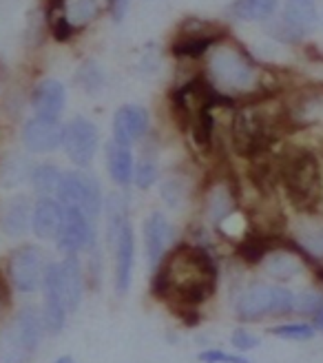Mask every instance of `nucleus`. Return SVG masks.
<instances>
[{"instance_id":"1","label":"nucleus","mask_w":323,"mask_h":363,"mask_svg":"<svg viewBox=\"0 0 323 363\" xmlns=\"http://www.w3.org/2000/svg\"><path fill=\"white\" fill-rule=\"evenodd\" d=\"M217 286V264L212 255L193 244H179L155 266L151 290L153 295L173 306L188 325L197 323L195 306L204 303Z\"/></svg>"},{"instance_id":"2","label":"nucleus","mask_w":323,"mask_h":363,"mask_svg":"<svg viewBox=\"0 0 323 363\" xmlns=\"http://www.w3.org/2000/svg\"><path fill=\"white\" fill-rule=\"evenodd\" d=\"M293 118L288 104L277 100L273 94L244 100L230 120V144L237 155L253 160L273 151L279 140L293 131Z\"/></svg>"},{"instance_id":"3","label":"nucleus","mask_w":323,"mask_h":363,"mask_svg":"<svg viewBox=\"0 0 323 363\" xmlns=\"http://www.w3.org/2000/svg\"><path fill=\"white\" fill-rule=\"evenodd\" d=\"M206 80L217 94L235 104L237 98H257L271 91L264 89V74L255 65V60L237 45L228 40H220L206 53Z\"/></svg>"},{"instance_id":"4","label":"nucleus","mask_w":323,"mask_h":363,"mask_svg":"<svg viewBox=\"0 0 323 363\" xmlns=\"http://www.w3.org/2000/svg\"><path fill=\"white\" fill-rule=\"evenodd\" d=\"M277 177L297 211L312 213L323 202V169L314 151L290 147L277 155Z\"/></svg>"},{"instance_id":"5","label":"nucleus","mask_w":323,"mask_h":363,"mask_svg":"<svg viewBox=\"0 0 323 363\" xmlns=\"http://www.w3.org/2000/svg\"><path fill=\"white\" fill-rule=\"evenodd\" d=\"M224 38H226V31L220 25L200 21V18H186V21L179 25L177 33L173 35L171 53L175 58H182V60L204 58L206 53Z\"/></svg>"},{"instance_id":"6","label":"nucleus","mask_w":323,"mask_h":363,"mask_svg":"<svg viewBox=\"0 0 323 363\" xmlns=\"http://www.w3.org/2000/svg\"><path fill=\"white\" fill-rule=\"evenodd\" d=\"M295 308V295L281 286H257L242 295L237 315L244 321H255L264 315H285Z\"/></svg>"},{"instance_id":"7","label":"nucleus","mask_w":323,"mask_h":363,"mask_svg":"<svg viewBox=\"0 0 323 363\" xmlns=\"http://www.w3.org/2000/svg\"><path fill=\"white\" fill-rule=\"evenodd\" d=\"M100 147V133L94 122L86 118H74L64 126L62 149L76 167L84 169L94 162Z\"/></svg>"},{"instance_id":"8","label":"nucleus","mask_w":323,"mask_h":363,"mask_svg":"<svg viewBox=\"0 0 323 363\" xmlns=\"http://www.w3.org/2000/svg\"><path fill=\"white\" fill-rule=\"evenodd\" d=\"M45 255L40 248L35 246H21L18 250L11 252L9 257V272L13 286L21 293H33L42 286L45 279Z\"/></svg>"},{"instance_id":"9","label":"nucleus","mask_w":323,"mask_h":363,"mask_svg":"<svg viewBox=\"0 0 323 363\" xmlns=\"http://www.w3.org/2000/svg\"><path fill=\"white\" fill-rule=\"evenodd\" d=\"M56 242L64 255H71V252H78L82 248H94L96 244L94 222L78 206H64L62 226Z\"/></svg>"},{"instance_id":"10","label":"nucleus","mask_w":323,"mask_h":363,"mask_svg":"<svg viewBox=\"0 0 323 363\" xmlns=\"http://www.w3.org/2000/svg\"><path fill=\"white\" fill-rule=\"evenodd\" d=\"M149 126H151V118L147 108H142L137 104H124L113 116V142L131 149L133 144L147 138Z\"/></svg>"},{"instance_id":"11","label":"nucleus","mask_w":323,"mask_h":363,"mask_svg":"<svg viewBox=\"0 0 323 363\" xmlns=\"http://www.w3.org/2000/svg\"><path fill=\"white\" fill-rule=\"evenodd\" d=\"M64 126L60 120L35 116L23 126V144L31 153H51L62 147Z\"/></svg>"},{"instance_id":"12","label":"nucleus","mask_w":323,"mask_h":363,"mask_svg":"<svg viewBox=\"0 0 323 363\" xmlns=\"http://www.w3.org/2000/svg\"><path fill=\"white\" fill-rule=\"evenodd\" d=\"M45 319L47 328L58 335L64 328L67 321V299H64V288H62V275H60V264H47L45 270Z\"/></svg>"},{"instance_id":"13","label":"nucleus","mask_w":323,"mask_h":363,"mask_svg":"<svg viewBox=\"0 0 323 363\" xmlns=\"http://www.w3.org/2000/svg\"><path fill=\"white\" fill-rule=\"evenodd\" d=\"M206 213H208V220L215 226H222L228 217L235 215L237 211V202H239V191L235 186V182L230 177H217L212 179L208 184L206 191Z\"/></svg>"},{"instance_id":"14","label":"nucleus","mask_w":323,"mask_h":363,"mask_svg":"<svg viewBox=\"0 0 323 363\" xmlns=\"http://www.w3.org/2000/svg\"><path fill=\"white\" fill-rule=\"evenodd\" d=\"M31 106L35 116L60 120L64 106H67V89L60 80H40L31 91Z\"/></svg>"},{"instance_id":"15","label":"nucleus","mask_w":323,"mask_h":363,"mask_svg":"<svg viewBox=\"0 0 323 363\" xmlns=\"http://www.w3.org/2000/svg\"><path fill=\"white\" fill-rule=\"evenodd\" d=\"M113 246H115V281H118V293L124 295L129 290V286H131L133 259H135V235H133V228H131L129 220L122 224Z\"/></svg>"},{"instance_id":"16","label":"nucleus","mask_w":323,"mask_h":363,"mask_svg":"<svg viewBox=\"0 0 323 363\" xmlns=\"http://www.w3.org/2000/svg\"><path fill=\"white\" fill-rule=\"evenodd\" d=\"M64 217V206L53 197H38L33 204L31 228L40 240H56Z\"/></svg>"},{"instance_id":"17","label":"nucleus","mask_w":323,"mask_h":363,"mask_svg":"<svg viewBox=\"0 0 323 363\" xmlns=\"http://www.w3.org/2000/svg\"><path fill=\"white\" fill-rule=\"evenodd\" d=\"M171 242H173L171 222L162 213H151L149 220L144 222V246H147V257L153 268L164 259Z\"/></svg>"},{"instance_id":"18","label":"nucleus","mask_w":323,"mask_h":363,"mask_svg":"<svg viewBox=\"0 0 323 363\" xmlns=\"http://www.w3.org/2000/svg\"><path fill=\"white\" fill-rule=\"evenodd\" d=\"M31 215H33V204L29 197L25 195L9 197L0 206V228L9 238H21L31 226Z\"/></svg>"},{"instance_id":"19","label":"nucleus","mask_w":323,"mask_h":363,"mask_svg":"<svg viewBox=\"0 0 323 363\" xmlns=\"http://www.w3.org/2000/svg\"><path fill=\"white\" fill-rule=\"evenodd\" d=\"M11 339H13L11 352H16V346L25 357L35 350V346H38L42 339V319L38 317V313H35L33 308H27V311L18 315Z\"/></svg>"},{"instance_id":"20","label":"nucleus","mask_w":323,"mask_h":363,"mask_svg":"<svg viewBox=\"0 0 323 363\" xmlns=\"http://www.w3.org/2000/svg\"><path fill=\"white\" fill-rule=\"evenodd\" d=\"M281 23L293 29L299 38L319 25V9L314 0H285Z\"/></svg>"},{"instance_id":"21","label":"nucleus","mask_w":323,"mask_h":363,"mask_svg":"<svg viewBox=\"0 0 323 363\" xmlns=\"http://www.w3.org/2000/svg\"><path fill=\"white\" fill-rule=\"evenodd\" d=\"M106 164H109L111 179L118 186L127 189L133 182L135 162H133V153L129 147H122V144H115V142L106 144Z\"/></svg>"},{"instance_id":"22","label":"nucleus","mask_w":323,"mask_h":363,"mask_svg":"<svg viewBox=\"0 0 323 363\" xmlns=\"http://www.w3.org/2000/svg\"><path fill=\"white\" fill-rule=\"evenodd\" d=\"M60 275H62V288H64V299L69 313L76 311L82 299V290H84V277H82V266L76 252L64 257L60 264Z\"/></svg>"},{"instance_id":"23","label":"nucleus","mask_w":323,"mask_h":363,"mask_svg":"<svg viewBox=\"0 0 323 363\" xmlns=\"http://www.w3.org/2000/svg\"><path fill=\"white\" fill-rule=\"evenodd\" d=\"M277 0H232L228 7V16L242 23L268 21L277 11Z\"/></svg>"},{"instance_id":"24","label":"nucleus","mask_w":323,"mask_h":363,"mask_svg":"<svg viewBox=\"0 0 323 363\" xmlns=\"http://www.w3.org/2000/svg\"><path fill=\"white\" fill-rule=\"evenodd\" d=\"M62 175L64 173L56 164H38V167L31 169L29 182H31L33 191L40 197H53V195H58Z\"/></svg>"},{"instance_id":"25","label":"nucleus","mask_w":323,"mask_h":363,"mask_svg":"<svg viewBox=\"0 0 323 363\" xmlns=\"http://www.w3.org/2000/svg\"><path fill=\"white\" fill-rule=\"evenodd\" d=\"M102 204H104V197H102L100 182L94 175L82 173V191H80L78 208L96 224V220H98L100 213H102Z\"/></svg>"},{"instance_id":"26","label":"nucleus","mask_w":323,"mask_h":363,"mask_svg":"<svg viewBox=\"0 0 323 363\" xmlns=\"http://www.w3.org/2000/svg\"><path fill=\"white\" fill-rule=\"evenodd\" d=\"M102 11V5L100 0H74L69 7H67V16L74 27H82V25H89L91 21L100 16Z\"/></svg>"},{"instance_id":"27","label":"nucleus","mask_w":323,"mask_h":363,"mask_svg":"<svg viewBox=\"0 0 323 363\" xmlns=\"http://www.w3.org/2000/svg\"><path fill=\"white\" fill-rule=\"evenodd\" d=\"M104 69L96 62V60H86L80 65L78 74H76V82L80 89H84L86 94H98L104 84Z\"/></svg>"},{"instance_id":"28","label":"nucleus","mask_w":323,"mask_h":363,"mask_svg":"<svg viewBox=\"0 0 323 363\" xmlns=\"http://www.w3.org/2000/svg\"><path fill=\"white\" fill-rule=\"evenodd\" d=\"M266 268H268V272H271L273 277L288 279V277H293L299 272V262L290 255V252H273V255L268 257Z\"/></svg>"},{"instance_id":"29","label":"nucleus","mask_w":323,"mask_h":363,"mask_svg":"<svg viewBox=\"0 0 323 363\" xmlns=\"http://www.w3.org/2000/svg\"><path fill=\"white\" fill-rule=\"evenodd\" d=\"M33 167L27 164V160L23 157H9L5 164H3V171H0V177H3V186L11 189L16 184H21L23 179H29V173H31Z\"/></svg>"},{"instance_id":"30","label":"nucleus","mask_w":323,"mask_h":363,"mask_svg":"<svg viewBox=\"0 0 323 363\" xmlns=\"http://www.w3.org/2000/svg\"><path fill=\"white\" fill-rule=\"evenodd\" d=\"M186 195H188V182H186V177L175 175V177H169L164 184H162V197H164V202L169 206H173V208L182 206Z\"/></svg>"},{"instance_id":"31","label":"nucleus","mask_w":323,"mask_h":363,"mask_svg":"<svg viewBox=\"0 0 323 363\" xmlns=\"http://www.w3.org/2000/svg\"><path fill=\"white\" fill-rule=\"evenodd\" d=\"M135 186L147 191L151 189L155 182H157V164L153 157H142L137 164H135V175H133Z\"/></svg>"},{"instance_id":"32","label":"nucleus","mask_w":323,"mask_h":363,"mask_svg":"<svg viewBox=\"0 0 323 363\" xmlns=\"http://www.w3.org/2000/svg\"><path fill=\"white\" fill-rule=\"evenodd\" d=\"M279 339H293V341H308L314 337V325L308 323H288V325H277L271 330Z\"/></svg>"},{"instance_id":"33","label":"nucleus","mask_w":323,"mask_h":363,"mask_svg":"<svg viewBox=\"0 0 323 363\" xmlns=\"http://www.w3.org/2000/svg\"><path fill=\"white\" fill-rule=\"evenodd\" d=\"M299 246L303 252H306V257H310V255L323 257V228L321 230H308L306 235H303Z\"/></svg>"},{"instance_id":"34","label":"nucleus","mask_w":323,"mask_h":363,"mask_svg":"<svg viewBox=\"0 0 323 363\" xmlns=\"http://www.w3.org/2000/svg\"><path fill=\"white\" fill-rule=\"evenodd\" d=\"M295 308L299 313H308V315H317L323 308V295L319 293H303L295 299Z\"/></svg>"},{"instance_id":"35","label":"nucleus","mask_w":323,"mask_h":363,"mask_svg":"<svg viewBox=\"0 0 323 363\" xmlns=\"http://www.w3.org/2000/svg\"><path fill=\"white\" fill-rule=\"evenodd\" d=\"M200 359L204 363H250L248 359L239 357V354H228V352H222V350H206L200 354Z\"/></svg>"},{"instance_id":"36","label":"nucleus","mask_w":323,"mask_h":363,"mask_svg":"<svg viewBox=\"0 0 323 363\" xmlns=\"http://www.w3.org/2000/svg\"><path fill=\"white\" fill-rule=\"evenodd\" d=\"M131 0H106V9H109V16L113 23H122L124 16L129 11Z\"/></svg>"},{"instance_id":"37","label":"nucleus","mask_w":323,"mask_h":363,"mask_svg":"<svg viewBox=\"0 0 323 363\" xmlns=\"http://www.w3.org/2000/svg\"><path fill=\"white\" fill-rule=\"evenodd\" d=\"M232 346L237 350H250V348H257L259 346V339L250 333H244V330H237L232 335Z\"/></svg>"},{"instance_id":"38","label":"nucleus","mask_w":323,"mask_h":363,"mask_svg":"<svg viewBox=\"0 0 323 363\" xmlns=\"http://www.w3.org/2000/svg\"><path fill=\"white\" fill-rule=\"evenodd\" d=\"M314 328H319V330H323V308L321 311L314 315Z\"/></svg>"},{"instance_id":"39","label":"nucleus","mask_w":323,"mask_h":363,"mask_svg":"<svg viewBox=\"0 0 323 363\" xmlns=\"http://www.w3.org/2000/svg\"><path fill=\"white\" fill-rule=\"evenodd\" d=\"M56 363H76V361H74V359H71V357L67 354V357H60V359H58Z\"/></svg>"},{"instance_id":"40","label":"nucleus","mask_w":323,"mask_h":363,"mask_svg":"<svg viewBox=\"0 0 323 363\" xmlns=\"http://www.w3.org/2000/svg\"><path fill=\"white\" fill-rule=\"evenodd\" d=\"M5 76V65H3V60H0V78Z\"/></svg>"},{"instance_id":"41","label":"nucleus","mask_w":323,"mask_h":363,"mask_svg":"<svg viewBox=\"0 0 323 363\" xmlns=\"http://www.w3.org/2000/svg\"><path fill=\"white\" fill-rule=\"evenodd\" d=\"M319 279H323V268H319Z\"/></svg>"}]
</instances>
